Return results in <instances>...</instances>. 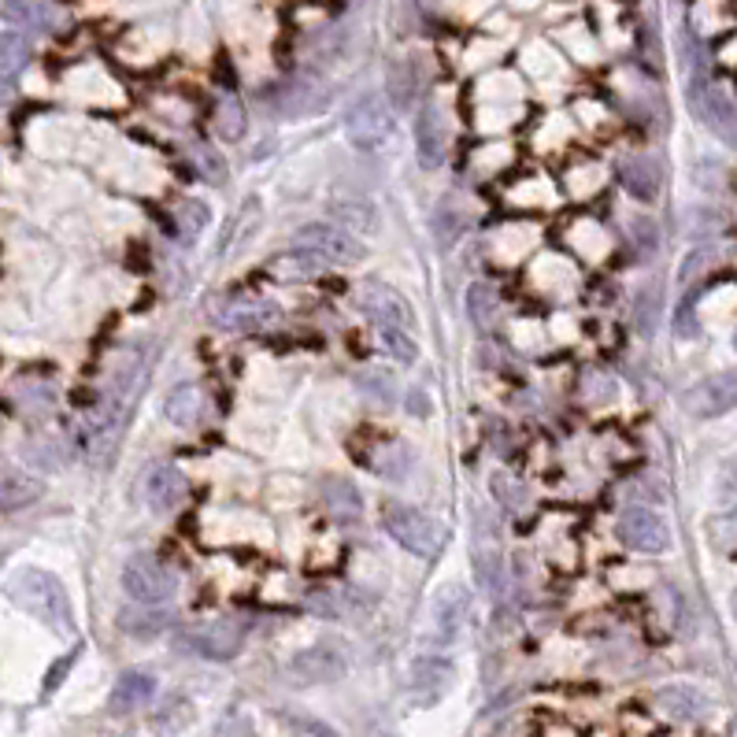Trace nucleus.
<instances>
[{"label":"nucleus","instance_id":"nucleus-1","mask_svg":"<svg viewBox=\"0 0 737 737\" xmlns=\"http://www.w3.org/2000/svg\"><path fill=\"white\" fill-rule=\"evenodd\" d=\"M8 600L56 634H75V608L64 582L45 568H20L8 579Z\"/></svg>","mask_w":737,"mask_h":737},{"label":"nucleus","instance_id":"nucleus-2","mask_svg":"<svg viewBox=\"0 0 737 737\" xmlns=\"http://www.w3.org/2000/svg\"><path fill=\"white\" fill-rule=\"evenodd\" d=\"M382 526L404 552L419 556V560L437 556V548L445 542L442 523H437L434 516H427L422 508L408 505V500H397V497L382 500Z\"/></svg>","mask_w":737,"mask_h":737},{"label":"nucleus","instance_id":"nucleus-3","mask_svg":"<svg viewBox=\"0 0 737 737\" xmlns=\"http://www.w3.org/2000/svg\"><path fill=\"white\" fill-rule=\"evenodd\" d=\"M293 249L334 267H359L367 259L364 241L353 230L338 227V223H308V227H301L293 233Z\"/></svg>","mask_w":737,"mask_h":737},{"label":"nucleus","instance_id":"nucleus-4","mask_svg":"<svg viewBox=\"0 0 737 737\" xmlns=\"http://www.w3.org/2000/svg\"><path fill=\"white\" fill-rule=\"evenodd\" d=\"M123 593L134 605H167L178 593V571L156 552H134L123 563Z\"/></svg>","mask_w":737,"mask_h":737},{"label":"nucleus","instance_id":"nucleus-5","mask_svg":"<svg viewBox=\"0 0 737 737\" xmlns=\"http://www.w3.org/2000/svg\"><path fill=\"white\" fill-rule=\"evenodd\" d=\"M345 138L356 149H382L393 138V107L382 93H364L345 107Z\"/></svg>","mask_w":737,"mask_h":737},{"label":"nucleus","instance_id":"nucleus-6","mask_svg":"<svg viewBox=\"0 0 737 737\" xmlns=\"http://www.w3.org/2000/svg\"><path fill=\"white\" fill-rule=\"evenodd\" d=\"M208 316L215 327L233 330V334H253V330L271 327L278 319V304L267 296H249V293H219L208 301Z\"/></svg>","mask_w":737,"mask_h":737},{"label":"nucleus","instance_id":"nucleus-7","mask_svg":"<svg viewBox=\"0 0 737 737\" xmlns=\"http://www.w3.org/2000/svg\"><path fill=\"white\" fill-rule=\"evenodd\" d=\"M175 645L190 656H201V660L223 663L245 649V631L233 619H212V623H196L190 631H178Z\"/></svg>","mask_w":737,"mask_h":737},{"label":"nucleus","instance_id":"nucleus-8","mask_svg":"<svg viewBox=\"0 0 737 737\" xmlns=\"http://www.w3.org/2000/svg\"><path fill=\"white\" fill-rule=\"evenodd\" d=\"M348 674V652L334 641H316L308 649L293 652L285 663V678L293 686H330Z\"/></svg>","mask_w":737,"mask_h":737},{"label":"nucleus","instance_id":"nucleus-9","mask_svg":"<svg viewBox=\"0 0 737 737\" xmlns=\"http://www.w3.org/2000/svg\"><path fill=\"white\" fill-rule=\"evenodd\" d=\"M471 548H474V574H479V582L485 586L490 597H500L508 586V571H505V548H500V537H497V526L490 523V516L485 511H474V537H471Z\"/></svg>","mask_w":737,"mask_h":737},{"label":"nucleus","instance_id":"nucleus-10","mask_svg":"<svg viewBox=\"0 0 737 737\" xmlns=\"http://www.w3.org/2000/svg\"><path fill=\"white\" fill-rule=\"evenodd\" d=\"M615 534L631 552H645V556H660L671 548V526L660 511L652 508H626L615 523Z\"/></svg>","mask_w":737,"mask_h":737},{"label":"nucleus","instance_id":"nucleus-11","mask_svg":"<svg viewBox=\"0 0 737 737\" xmlns=\"http://www.w3.org/2000/svg\"><path fill=\"white\" fill-rule=\"evenodd\" d=\"M359 304H364L367 319L374 322L379 330H408L416 334V308L401 290L385 282H367L364 293H359Z\"/></svg>","mask_w":737,"mask_h":737},{"label":"nucleus","instance_id":"nucleus-12","mask_svg":"<svg viewBox=\"0 0 737 737\" xmlns=\"http://www.w3.org/2000/svg\"><path fill=\"white\" fill-rule=\"evenodd\" d=\"M682 408L694 419H719L726 411L737 408V374L734 371H719L700 379L697 385H689L682 393Z\"/></svg>","mask_w":737,"mask_h":737},{"label":"nucleus","instance_id":"nucleus-13","mask_svg":"<svg viewBox=\"0 0 737 737\" xmlns=\"http://www.w3.org/2000/svg\"><path fill=\"white\" fill-rule=\"evenodd\" d=\"M467 615H471V589L456 579L445 582V586L434 593V600H430V626H434L437 641L453 645L456 637L463 634Z\"/></svg>","mask_w":737,"mask_h":737},{"label":"nucleus","instance_id":"nucleus-14","mask_svg":"<svg viewBox=\"0 0 737 737\" xmlns=\"http://www.w3.org/2000/svg\"><path fill=\"white\" fill-rule=\"evenodd\" d=\"M456 682V668L445 656H419L408 671V694L419 700L422 708L437 704Z\"/></svg>","mask_w":737,"mask_h":737},{"label":"nucleus","instance_id":"nucleus-15","mask_svg":"<svg viewBox=\"0 0 737 737\" xmlns=\"http://www.w3.org/2000/svg\"><path fill=\"white\" fill-rule=\"evenodd\" d=\"M186 493H190V479L175 463H152L145 471V482H141V497L156 516L175 511L186 500Z\"/></svg>","mask_w":737,"mask_h":737},{"label":"nucleus","instance_id":"nucleus-16","mask_svg":"<svg viewBox=\"0 0 737 737\" xmlns=\"http://www.w3.org/2000/svg\"><path fill=\"white\" fill-rule=\"evenodd\" d=\"M45 497V482L0 456V511H23Z\"/></svg>","mask_w":737,"mask_h":737},{"label":"nucleus","instance_id":"nucleus-17","mask_svg":"<svg viewBox=\"0 0 737 737\" xmlns=\"http://www.w3.org/2000/svg\"><path fill=\"white\" fill-rule=\"evenodd\" d=\"M319 500H322V508H327V516L341 526H353L364 519V497H359L356 485L348 479H341V474H322Z\"/></svg>","mask_w":737,"mask_h":737},{"label":"nucleus","instance_id":"nucleus-18","mask_svg":"<svg viewBox=\"0 0 737 737\" xmlns=\"http://www.w3.org/2000/svg\"><path fill=\"white\" fill-rule=\"evenodd\" d=\"M445 149H448V119H445L442 104H422V112L416 119V152H419L422 167L442 164Z\"/></svg>","mask_w":737,"mask_h":737},{"label":"nucleus","instance_id":"nucleus-19","mask_svg":"<svg viewBox=\"0 0 737 737\" xmlns=\"http://www.w3.org/2000/svg\"><path fill=\"white\" fill-rule=\"evenodd\" d=\"M0 15L23 34H52L64 23V12L56 4H49V0H4Z\"/></svg>","mask_w":737,"mask_h":737},{"label":"nucleus","instance_id":"nucleus-20","mask_svg":"<svg viewBox=\"0 0 737 737\" xmlns=\"http://www.w3.org/2000/svg\"><path fill=\"white\" fill-rule=\"evenodd\" d=\"M164 419L182 430H193L208 419V393L196 382H182L164 397Z\"/></svg>","mask_w":737,"mask_h":737},{"label":"nucleus","instance_id":"nucleus-21","mask_svg":"<svg viewBox=\"0 0 737 737\" xmlns=\"http://www.w3.org/2000/svg\"><path fill=\"white\" fill-rule=\"evenodd\" d=\"M156 697V678L149 671H123L119 682L107 694V712L112 715H134Z\"/></svg>","mask_w":737,"mask_h":737},{"label":"nucleus","instance_id":"nucleus-22","mask_svg":"<svg viewBox=\"0 0 737 737\" xmlns=\"http://www.w3.org/2000/svg\"><path fill=\"white\" fill-rule=\"evenodd\" d=\"M652 700H656V708H660L663 715L674 719V723H697V719L708 715V697L700 694V689H694V686H682V682L656 689Z\"/></svg>","mask_w":737,"mask_h":737},{"label":"nucleus","instance_id":"nucleus-23","mask_svg":"<svg viewBox=\"0 0 737 737\" xmlns=\"http://www.w3.org/2000/svg\"><path fill=\"white\" fill-rule=\"evenodd\" d=\"M619 178H623L626 193L637 196V201H656L660 196V164L652 156H631L623 167H619Z\"/></svg>","mask_w":737,"mask_h":737},{"label":"nucleus","instance_id":"nucleus-24","mask_svg":"<svg viewBox=\"0 0 737 737\" xmlns=\"http://www.w3.org/2000/svg\"><path fill=\"white\" fill-rule=\"evenodd\" d=\"M167 626H170V611H164V605H134L119 615V631L138 637V641L160 637Z\"/></svg>","mask_w":737,"mask_h":737},{"label":"nucleus","instance_id":"nucleus-25","mask_svg":"<svg viewBox=\"0 0 737 737\" xmlns=\"http://www.w3.org/2000/svg\"><path fill=\"white\" fill-rule=\"evenodd\" d=\"M356 390L364 393L371 404H379V408H393L401 397V382L393 371H385V367H367V371L356 374Z\"/></svg>","mask_w":737,"mask_h":737},{"label":"nucleus","instance_id":"nucleus-26","mask_svg":"<svg viewBox=\"0 0 737 737\" xmlns=\"http://www.w3.org/2000/svg\"><path fill=\"white\" fill-rule=\"evenodd\" d=\"M30 56L34 49L23 30H0V82L23 75V71L30 67Z\"/></svg>","mask_w":737,"mask_h":737},{"label":"nucleus","instance_id":"nucleus-27","mask_svg":"<svg viewBox=\"0 0 737 737\" xmlns=\"http://www.w3.org/2000/svg\"><path fill=\"white\" fill-rule=\"evenodd\" d=\"M367 471H374L379 479H390V482H404L411 471V448L404 442H385L379 453L367 460Z\"/></svg>","mask_w":737,"mask_h":737},{"label":"nucleus","instance_id":"nucleus-28","mask_svg":"<svg viewBox=\"0 0 737 737\" xmlns=\"http://www.w3.org/2000/svg\"><path fill=\"white\" fill-rule=\"evenodd\" d=\"M467 316H471V322L482 330V334H490V330L497 327V319H500L497 290H493V285H485V282H474L471 290H467Z\"/></svg>","mask_w":737,"mask_h":737},{"label":"nucleus","instance_id":"nucleus-29","mask_svg":"<svg viewBox=\"0 0 737 737\" xmlns=\"http://www.w3.org/2000/svg\"><path fill=\"white\" fill-rule=\"evenodd\" d=\"M430 223H434V238H437V245H442V249H453L456 238L467 230V215H463L460 204L453 201V196H442V201H437L434 219H430Z\"/></svg>","mask_w":737,"mask_h":737},{"label":"nucleus","instance_id":"nucleus-30","mask_svg":"<svg viewBox=\"0 0 737 737\" xmlns=\"http://www.w3.org/2000/svg\"><path fill=\"white\" fill-rule=\"evenodd\" d=\"M215 130H219L223 141H241L249 130V115L241 107L238 97H223L219 107H215Z\"/></svg>","mask_w":737,"mask_h":737},{"label":"nucleus","instance_id":"nucleus-31","mask_svg":"<svg viewBox=\"0 0 737 737\" xmlns=\"http://www.w3.org/2000/svg\"><path fill=\"white\" fill-rule=\"evenodd\" d=\"M278 723L285 726L290 737H341L334 726L322 723V719L308 715V712H278Z\"/></svg>","mask_w":737,"mask_h":737},{"label":"nucleus","instance_id":"nucleus-32","mask_svg":"<svg viewBox=\"0 0 737 737\" xmlns=\"http://www.w3.org/2000/svg\"><path fill=\"white\" fill-rule=\"evenodd\" d=\"M175 219H178V227H182V238L193 241V238H201L204 227L212 223V208L204 201H182L175 212Z\"/></svg>","mask_w":737,"mask_h":737},{"label":"nucleus","instance_id":"nucleus-33","mask_svg":"<svg viewBox=\"0 0 737 737\" xmlns=\"http://www.w3.org/2000/svg\"><path fill=\"white\" fill-rule=\"evenodd\" d=\"M619 385L611 374H600V371H589L586 379H582V397H586L593 408H605V404L615 401Z\"/></svg>","mask_w":737,"mask_h":737},{"label":"nucleus","instance_id":"nucleus-34","mask_svg":"<svg viewBox=\"0 0 737 737\" xmlns=\"http://www.w3.org/2000/svg\"><path fill=\"white\" fill-rule=\"evenodd\" d=\"M385 348H390L393 356L401 359V364H416L419 359V345H416V334H408V330H379Z\"/></svg>","mask_w":737,"mask_h":737},{"label":"nucleus","instance_id":"nucleus-35","mask_svg":"<svg viewBox=\"0 0 737 737\" xmlns=\"http://www.w3.org/2000/svg\"><path fill=\"white\" fill-rule=\"evenodd\" d=\"M637 327L645 330V334H652L656 330V312H660V290H641L637 293Z\"/></svg>","mask_w":737,"mask_h":737},{"label":"nucleus","instance_id":"nucleus-36","mask_svg":"<svg viewBox=\"0 0 737 737\" xmlns=\"http://www.w3.org/2000/svg\"><path fill=\"white\" fill-rule=\"evenodd\" d=\"M493 493H497V500L500 505H508V508H523L526 505V490L519 482H511L508 474H493Z\"/></svg>","mask_w":737,"mask_h":737},{"label":"nucleus","instance_id":"nucleus-37","mask_svg":"<svg viewBox=\"0 0 737 737\" xmlns=\"http://www.w3.org/2000/svg\"><path fill=\"white\" fill-rule=\"evenodd\" d=\"M715 497L723 500V505L737 497V453L723 467H719V474H715Z\"/></svg>","mask_w":737,"mask_h":737},{"label":"nucleus","instance_id":"nucleus-38","mask_svg":"<svg viewBox=\"0 0 737 737\" xmlns=\"http://www.w3.org/2000/svg\"><path fill=\"white\" fill-rule=\"evenodd\" d=\"M345 215V230H379V215L359 208V204H345V208H338Z\"/></svg>","mask_w":737,"mask_h":737},{"label":"nucleus","instance_id":"nucleus-39","mask_svg":"<svg viewBox=\"0 0 737 737\" xmlns=\"http://www.w3.org/2000/svg\"><path fill=\"white\" fill-rule=\"evenodd\" d=\"M631 233H634L637 249L645 245V253H652V249L660 245V238H656V223H652V219H634V223H631Z\"/></svg>","mask_w":737,"mask_h":737},{"label":"nucleus","instance_id":"nucleus-40","mask_svg":"<svg viewBox=\"0 0 737 737\" xmlns=\"http://www.w3.org/2000/svg\"><path fill=\"white\" fill-rule=\"evenodd\" d=\"M708 264H712V253H708V249H700V253H694V256H689V264L682 267L678 282H689V278H694L697 271H704Z\"/></svg>","mask_w":737,"mask_h":737},{"label":"nucleus","instance_id":"nucleus-41","mask_svg":"<svg viewBox=\"0 0 737 737\" xmlns=\"http://www.w3.org/2000/svg\"><path fill=\"white\" fill-rule=\"evenodd\" d=\"M712 530H730V537H726V542L719 545V548H726V552H730V548H737V511H734V516H726V519H715Z\"/></svg>","mask_w":737,"mask_h":737},{"label":"nucleus","instance_id":"nucleus-42","mask_svg":"<svg viewBox=\"0 0 737 737\" xmlns=\"http://www.w3.org/2000/svg\"><path fill=\"white\" fill-rule=\"evenodd\" d=\"M8 101H12V93H8V86L0 82V112H4V107H8Z\"/></svg>","mask_w":737,"mask_h":737},{"label":"nucleus","instance_id":"nucleus-43","mask_svg":"<svg viewBox=\"0 0 737 737\" xmlns=\"http://www.w3.org/2000/svg\"><path fill=\"white\" fill-rule=\"evenodd\" d=\"M730 611H734V619H737V586H734V593H730Z\"/></svg>","mask_w":737,"mask_h":737},{"label":"nucleus","instance_id":"nucleus-44","mask_svg":"<svg viewBox=\"0 0 737 737\" xmlns=\"http://www.w3.org/2000/svg\"><path fill=\"white\" fill-rule=\"evenodd\" d=\"M734 348H737V334H734Z\"/></svg>","mask_w":737,"mask_h":737}]
</instances>
